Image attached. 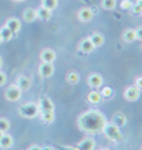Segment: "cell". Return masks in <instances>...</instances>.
<instances>
[{
  "mask_svg": "<svg viewBox=\"0 0 142 150\" xmlns=\"http://www.w3.org/2000/svg\"><path fill=\"white\" fill-rule=\"evenodd\" d=\"M105 123H107L105 115L97 109H90V110L81 113L78 116V120H77L78 127L88 134H97L102 132Z\"/></svg>",
  "mask_w": 142,
  "mask_h": 150,
  "instance_id": "cell-1",
  "label": "cell"
},
{
  "mask_svg": "<svg viewBox=\"0 0 142 150\" xmlns=\"http://www.w3.org/2000/svg\"><path fill=\"white\" fill-rule=\"evenodd\" d=\"M102 132H104V134L108 137L109 140H112V142L119 143L122 140V133H121L119 127H118L117 125H114L112 122H111V123L107 122L105 126H104V129H102Z\"/></svg>",
  "mask_w": 142,
  "mask_h": 150,
  "instance_id": "cell-2",
  "label": "cell"
},
{
  "mask_svg": "<svg viewBox=\"0 0 142 150\" xmlns=\"http://www.w3.org/2000/svg\"><path fill=\"white\" fill-rule=\"evenodd\" d=\"M19 113H20L23 117H26V119H31V117H34L37 113H39V105L34 103V102L24 103L23 106L19 108Z\"/></svg>",
  "mask_w": 142,
  "mask_h": 150,
  "instance_id": "cell-3",
  "label": "cell"
},
{
  "mask_svg": "<svg viewBox=\"0 0 142 150\" xmlns=\"http://www.w3.org/2000/svg\"><path fill=\"white\" fill-rule=\"evenodd\" d=\"M21 92L23 91H21L16 83H14V85H10L7 89H6L4 96H6V99L10 100V102H17V100L21 98Z\"/></svg>",
  "mask_w": 142,
  "mask_h": 150,
  "instance_id": "cell-4",
  "label": "cell"
},
{
  "mask_svg": "<svg viewBox=\"0 0 142 150\" xmlns=\"http://www.w3.org/2000/svg\"><path fill=\"white\" fill-rule=\"evenodd\" d=\"M139 95H141V91L132 85V86H128L125 91H124V98L126 100H129V102H135V100L139 99Z\"/></svg>",
  "mask_w": 142,
  "mask_h": 150,
  "instance_id": "cell-5",
  "label": "cell"
},
{
  "mask_svg": "<svg viewBox=\"0 0 142 150\" xmlns=\"http://www.w3.org/2000/svg\"><path fill=\"white\" fill-rule=\"evenodd\" d=\"M39 74L43 78H50L54 74V65L53 62H41L39 67Z\"/></svg>",
  "mask_w": 142,
  "mask_h": 150,
  "instance_id": "cell-6",
  "label": "cell"
},
{
  "mask_svg": "<svg viewBox=\"0 0 142 150\" xmlns=\"http://www.w3.org/2000/svg\"><path fill=\"white\" fill-rule=\"evenodd\" d=\"M95 147V140L94 137H85L80 143H77V146L74 147V150H94Z\"/></svg>",
  "mask_w": 142,
  "mask_h": 150,
  "instance_id": "cell-7",
  "label": "cell"
},
{
  "mask_svg": "<svg viewBox=\"0 0 142 150\" xmlns=\"http://www.w3.org/2000/svg\"><path fill=\"white\" fill-rule=\"evenodd\" d=\"M78 20L80 21H83V23H88V21H91L92 17H94V11H92L90 7H83L78 10Z\"/></svg>",
  "mask_w": 142,
  "mask_h": 150,
  "instance_id": "cell-8",
  "label": "cell"
},
{
  "mask_svg": "<svg viewBox=\"0 0 142 150\" xmlns=\"http://www.w3.org/2000/svg\"><path fill=\"white\" fill-rule=\"evenodd\" d=\"M39 110H54V103H53V100L49 98V96H41L40 99H39Z\"/></svg>",
  "mask_w": 142,
  "mask_h": 150,
  "instance_id": "cell-9",
  "label": "cell"
},
{
  "mask_svg": "<svg viewBox=\"0 0 142 150\" xmlns=\"http://www.w3.org/2000/svg\"><path fill=\"white\" fill-rule=\"evenodd\" d=\"M102 82H104V79H102V76L100 74H91L88 75V78H87V83L91 86V88H100L102 86Z\"/></svg>",
  "mask_w": 142,
  "mask_h": 150,
  "instance_id": "cell-10",
  "label": "cell"
},
{
  "mask_svg": "<svg viewBox=\"0 0 142 150\" xmlns=\"http://www.w3.org/2000/svg\"><path fill=\"white\" fill-rule=\"evenodd\" d=\"M56 57H57L56 51L51 50V48H44L40 52V59H41L43 62H53L56 59Z\"/></svg>",
  "mask_w": 142,
  "mask_h": 150,
  "instance_id": "cell-11",
  "label": "cell"
},
{
  "mask_svg": "<svg viewBox=\"0 0 142 150\" xmlns=\"http://www.w3.org/2000/svg\"><path fill=\"white\" fill-rule=\"evenodd\" d=\"M6 27H7L9 30L11 31L13 34H16L20 31V28H21V23H20V20L19 18H14V17H11V18H9L7 21H6Z\"/></svg>",
  "mask_w": 142,
  "mask_h": 150,
  "instance_id": "cell-12",
  "label": "cell"
},
{
  "mask_svg": "<svg viewBox=\"0 0 142 150\" xmlns=\"http://www.w3.org/2000/svg\"><path fill=\"white\" fill-rule=\"evenodd\" d=\"M13 143H14V140H13V137L10 134H7V133L1 134V137H0V147L1 149H4V150L10 149L13 146Z\"/></svg>",
  "mask_w": 142,
  "mask_h": 150,
  "instance_id": "cell-13",
  "label": "cell"
},
{
  "mask_svg": "<svg viewBox=\"0 0 142 150\" xmlns=\"http://www.w3.org/2000/svg\"><path fill=\"white\" fill-rule=\"evenodd\" d=\"M36 14H37V18H40V20H43V21H47V20H50L51 18V10L40 6V7L36 10Z\"/></svg>",
  "mask_w": 142,
  "mask_h": 150,
  "instance_id": "cell-14",
  "label": "cell"
},
{
  "mask_svg": "<svg viewBox=\"0 0 142 150\" xmlns=\"http://www.w3.org/2000/svg\"><path fill=\"white\" fill-rule=\"evenodd\" d=\"M16 85L21 89V91H27V89H30V86H31V82H30V79L24 76V75H20L19 78H17V82Z\"/></svg>",
  "mask_w": 142,
  "mask_h": 150,
  "instance_id": "cell-15",
  "label": "cell"
},
{
  "mask_svg": "<svg viewBox=\"0 0 142 150\" xmlns=\"http://www.w3.org/2000/svg\"><path fill=\"white\" fill-rule=\"evenodd\" d=\"M122 40L125 42H134L136 40V33L134 28H126L122 31Z\"/></svg>",
  "mask_w": 142,
  "mask_h": 150,
  "instance_id": "cell-16",
  "label": "cell"
},
{
  "mask_svg": "<svg viewBox=\"0 0 142 150\" xmlns=\"http://www.w3.org/2000/svg\"><path fill=\"white\" fill-rule=\"evenodd\" d=\"M90 40H91V42H92V45L97 48V47H101L104 42H105V38H104V35L101 33H94L90 37Z\"/></svg>",
  "mask_w": 142,
  "mask_h": 150,
  "instance_id": "cell-17",
  "label": "cell"
},
{
  "mask_svg": "<svg viewBox=\"0 0 142 150\" xmlns=\"http://www.w3.org/2000/svg\"><path fill=\"white\" fill-rule=\"evenodd\" d=\"M102 99V96H101V93L98 91H91L88 93V96H87V100L91 103V105H98Z\"/></svg>",
  "mask_w": 142,
  "mask_h": 150,
  "instance_id": "cell-18",
  "label": "cell"
},
{
  "mask_svg": "<svg viewBox=\"0 0 142 150\" xmlns=\"http://www.w3.org/2000/svg\"><path fill=\"white\" fill-rule=\"evenodd\" d=\"M36 18H37V14H36V10L34 8H26L24 11H23V20L24 21L33 23Z\"/></svg>",
  "mask_w": 142,
  "mask_h": 150,
  "instance_id": "cell-19",
  "label": "cell"
},
{
  "mask_svg": "<svg viewBox=\"0 0 142 150\" xmlns=\"http://www.w3.org/2000/svg\"><path fill=\"white\" fill-rule=\"evenodd\" d=\"M40 116H41V120L44 123H53L56 119V113H54V110H44L40 113Z\"/></svg>",
  "mask_w": 142,
  "mask_h": 150,
  "instance_id": "cell-20",
  "label": "cell"
},
{
  "mask_svg": "<svg viewBox=\"0 0 142 150\" xmlns=\"http://www.w3.org/2000/svg\"><path fill=\"white\" fill-rule=\"evenodd\" d=\"M94 48H95V47L92 45V42L90 38H84L83 41L80 42V50L83 51V52H85V54H87V52H91Z\"/></svg>",
  "mask_w": 142,
  "mask_h": 150,
  "instance_id": "cell-21",
  "label": "cell"
},
{
  "mask_svg": "<svg viewBox=\"0 0 142 150\" xmlns=\"http://www.w3.org/2000/svg\"><path fill=\"white\" fill-rule=\"evenodd\" d=\"M66 81L68 83H71V85H75V83H78V81H80V74L77 71H70L66 75Z\"/></svg>",
  "mask_w": 142,
  "mask_h": 150,
  "instance_id": "cell-22",
  "label": "cell"
},
{
  "mask_svg": "<svg viewBox=\"0 0 142 150\" xmlns=\"http://www.w3.org/2000/svg\"><path fill=\"white\" fill-rule=\"evenodd\" d=\"M13 35H14V34L11 33L6 25H3V27L0 28V37H1L3 41H10V40L13 38Z\"/></svg>",
  "mask_w": 142,
  "mask_h": 150,
  "instance_id": "cell-23",
  "label": "cell"
},
{
  "mask_svg": "<svg viewBox=\"0 0 142 150\" xmlns=\"http://www.w3.org/2000/svg\"><path fill=\"white\" fill-rule=\"evenodd\" d=\"M112 123L114 125H117L119 129L122 127V126H125V123H126V117H125V115L124 113H117L115 116H114V120H112Z\"/></svg>",
  "mask_w": 142,
  "mask_h": 150,
  "instance_id": "cell-24",
  "label": "cell"
},
{
  "mask_svg": "<svg viewBox=\"0 0 142 150\" xmlns=\"http://www.w3.org/2000/svg\"><path fill=\"white\" fill-rule=\"evenodd\" d=\"M117 4V0H101V7L104 10H114Z\"/></svg>",
  "mask_w": 142,
  "mask_h": 150,
  "instance_id": "cell-25",
  "label": "cell"
},
{
  "mask_svg": "<svg viewBox=\"0 0 142 150\" xmlns=\"http://www.w3.org/2000/svg\"><path fill=\"white\" fill-rule=\"evenodd\" d=\"M41 6L53 11L54 8H57V6H59V0H41Z\"/></svg>",
  "mask_w": 142,
  "mask_h": 150,
  "instance_id": "cell-26",
  "label": "cell"
},
{
  "mask_svg": "<svg viewBox=\"0 0 142 150\" xmlns=\"http://www.w3.org/2000/svg\"><path fill=\"white\" fill-rule=\"evenodd\" d=\"M10 129V122L4 117H0V132L1 133H7V130Z\"/></svg>",
  "mask_w": 142,
  "mask_h": 150,
  "instance_id": "cell-27",
  "label": "cell"
},
{
  "mask_svg": "<svg viewBox=\"0 0 142 150\" xmlns=\"http://www.w3.org/2000/svg\"><path fill=\"white\" fill-rule=\"evenodd\" d=\"M100 93L102 98H111V96L114 95V89H112L111 86H102V89L100 91Z\"/></svg>",
  "mask_w": 142,
  "mask_h": 150,
  "instance_id": "cell-28",
  "label": "cell"
},
{
  "mask_svg": "<svg viewBox=\"0 0 142 150\" xmlns=\"http://www.w3.org/2000/svg\"><path fill=\"white\" fill-rule=\"evenodd\" d=\"M132 4H134V3H132L131 0H121L119 7H121V10H131Z\"/></svg>",
  "mask_w": 142,
  "mask_h": 150,
  "instance_id": "cell-29",
  "label": "cell"
},
{
  "mask_svg": "<svg viewBox=\"0 0 142 150\" xmlns=\"http://www.w3.org/2000/svg\"><path fill=\"white\" fill-rule=\"evenodd\" d=\"M131 10H132V13H134V14H141V13H142V7L139 6V4H136V3H135V4H132Z\"/></svg>",
  "mask_w": 142,
  "mask_h": 150,
  "instance_id": "cell-30",
  "label": "cell"
},
{
  "mask_svg": "<svg viewBox=\"0 0 142 150\" xmlns=\"http://www.w3.org/2000/svg\"><path fill=\"white\" fill-rule=\"evenodd\" d=\"M135 86H136L139 91H142V76H136V78H135Z\"/></svg>",
  "mask_w": 142,
  "mask_h": 150,
  "instance_id": "cell-31",
  "label": "cell"
},
{
  "mask_svg": "<svg viewBox=\"0 0 142 150\" xmlns=\"http://www.w3.org/2000/svg\"><path fill=\"white\" fill-rule=\"evenodd\" d=\"M6 81H7V75L0 71V86H3V85L6 83Z\"/></svg>",
  "mask_w": 142,
  "mask_h": 150,
  "instance_id": "cell-32",
  "label": "cell"
},
{
  "mask_svg": "<svg viewBox=\"0 0 142 150\" xmlns=\"http://www.w3.org/2000/svg\"><path fill=\"white\" fill-rule=\"evenodd\" d=\"M135 33H136V40H142V27L135 30Z\"/></svg>",
  "mask_w": 142,
  "mask_h": 150,
  "instance_id": "cell-33",
  "label": "cell"
},
{
  "mask_svg": "<svg viewBox=\"0 0 142 150\" xmlns=\"http://www.w3.org/2000/svg\"><path fill=\"white\" fill-rule=\"evenodd\" d=\"M29 150H41V147H40V146H37V144H33V146H30V147H29Z\"/></svg>",
  "mask_w": 142,
  "mask_h": 150,
  "instance_id": "cell-34",
  "label": "cell"
},
{
  "mask_svg": "<svg viewBox=\"0 0 142 150\" xmlns=\"http://www.w3.org/2000/svg\"><path fill=\"white\" fill-rule=\"evenodd\" d=\"M41 150H54V147H51V146H44V147H41Z\"/></svg>",
  "mask_w": 142,
  "mask_h": 150,
  "instance_id": "cell-35",
  "label": "cell"
},
{
  "mask_svg": "<svg viewBox=\"0 0 142 150\" xmlns=\"http://www.w3.org/2000/svg\"><path fill=\"white\" fill-rule=\"evenodd\" d=\"M1 67H3V58L0 57V69H1Z\"/></svg>",
  "mask_w": 142,
  "mask_h": 150,
  "instance_id": "cell-36",
  "label": "cell"
},
{
  "mask_svg": "<svg viewBox=\"0 0 142 150\" xmlns=\"http://www.w3.org/2000/svg\"><path fill=\"white\" fill-rule=\"evenodd\" d=\"M136 4H139V6L142 7V0H136Z\"/></svg>",
  "mask_w": 142,
  "mask_h": 150,
  "instance_id": "cell-37",
  "label": "cell"
},
{
  "mask_svg": "<svg viewBox=\"0 0 142 150\" xmlns=\"http://www.w3.org/2000/svg\"><path fill=\"white\" fill-rule=\"evenodd\" d=\"M13 1H17V3H20V1H24V0H13Z\"/></svg>",
  "mask_w": 142,
  "mask_h": 150,
  "instance_id": "cell-38",
  "label": "cell"
},
{
  "mask_svg": "<svg viewBox=\"0 0 142 150\" xmlns=\"http://www.w3.org/2000/svg\"><path fill=\"white\" fill-rule=\"evenodd\" d=\"M100 150H109L108 147H104V149H100Z\"/></svg>",
  "mask_w": 142,
  "mask_h": 150,
  "instance_id": "cell-39",
  "label": "cell"
},
{
  "mask_svg": "<svg viewBox=\"0 0 142 150\" xmlns=\"http://www.w3.org/2000/svg\"><path fill=\"white\" fill-rule=\"evenodd\" d=\"M83 1H90V0H83Z\"/></svg>",
  "mask_w": 142,
  "mask_h": 150,
  "instance_id": "cell-40",
  "label": "cell"
},
{
  "mask_svg": "<svg viewBox=\"0 0 142 150\" xmlns=\"http://www.w3.org/2000/svg\"><path fill=\"white\" fill-rule=\"evenodd\" d=\"M1 41H3V40H1V37H0V42H1Z\"/></svg>",
  "mask_w": 142,
  "mask_h": 150,
  "instance_id": "cell-41",
  "label": "cell"
},
{
  "mask_svg": "<svg viewBox=\"0 0 142 150\" xmlns=\"http://www.w3.org/2000/svg\"><path fill=\"white\" fill-rule=\"evenodd\" d=\"M1 134H3V133H1V132H0V137H1Z\"/></svg>",
  "mask_w": 142,
  "mask_h": 150,
  "instance_id": "cell-42",
  "label": "cell"
},
{
  "mask_svg": "<svg viewBox=\"0 0 142 150\" xmlns=\"http://www.w3.org/2000/svg\"><path fill=\"white\" fill-rule=\"evenodd\" d=\"M141 14H142V13H141Z\"/></svg>",
  "mask_w": 142,
  "mask_h": 150,
  "instance_id": "cell-43",
  "label": "cell"
}]
</instances>
